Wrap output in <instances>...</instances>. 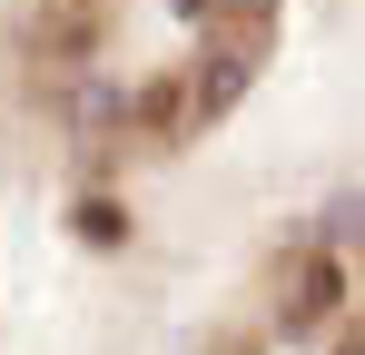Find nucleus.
Wrapping results in <instances>:
<instances>
[{
	"label": "nucleus",
	"mask_w": 365,
	"mask_h": 355,
	"mask_svg": "<svg viewBox=\"0 0 365 355\" xmlns=\"http://www.w3.org/2000/svg\"><path fill=\"white\" fill-rule=\"evenodd\" d=\"M119 227H128V217L109 207V197H89V207H79V237H99V247H119Z\"/></svg>",
	"instance_id": "20e7f679"
},
{
	"label": "nucleus",
	"mask_w": 365,
	"mask_h": 355,
	"mask_svg": "<svg viewBox=\"0 0 365 355\" xmlns=\"http://www.w3.org/2000/svg\"><path fill=\"white\" fill-rule=\"evenodd\" d=\"M178 118H187V89H178V79H158V89L128 99V128H138V138H168Z\"/></svg>",
	"instance_id": "7ed1b4c3"
},
{
	"label": "nucleus",
	"mask_w": 365,
	"mask_h": 355,
	"mask_svg": "<svg viewBox=\"0 0 365 355\" xmlns=\"http://www.w3.org/2000/svg\"><path fill=\"white\" fill-rule=\"evenodd\" d=\"M247 50H257V40H217V50H207V79H197V118H217V109H227V99L247 89Z\"/></svg>",
	"instance_id": "f03ea898"
},
{
	"label": "nucleus",
	"mask_w": 365,
	"mask_h": 355,
	"mask_svg": "<svg viewBox=\"0 0 365 355\" xmlns=\"http://www.w3.org/2000/svg\"><path fill=\"white\" fill-rule=\"evenodd\" d=\"M346 306V267L316 247V257H297L287 267V306H277V326H316V316H336Z\"/></svg>",
	"instance_id": "f257e3e1"
}]
</instances>
